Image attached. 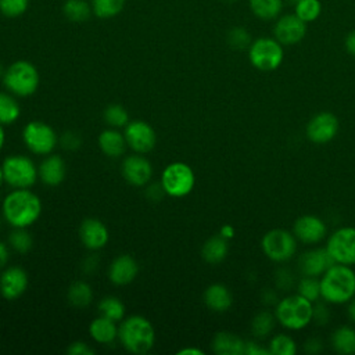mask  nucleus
Here are the masks:
<instances>
[{
    "label": "nucleus",
    "mask_w": 355,
    "mask_h": 355,
    "mask_svg": "<svg viewBox=\"0 0 355 355\" xmlns=\"http://www.w3.org/2000/svg\"><path fill=\"white\" fill-rule=\"evenodd\" d=\"M4 71H6V69H4V67H3V64H1V62H0V78H3V75H4Z\"/></svg>",
    "instance_id": "57"
},
{
    "label": "nucleus",
    "mask_w": 355,
    "mask_h": 355,
    "mask_svg": "<svg viewBox=\"0 0 355 355\" xmlns=\"http://www.w3.org/2000/svg\"><path fill=\"white\" fill-rule=\"evenodd\" d=\"M4 141H6V133H4V129H3V125H0V151L4 146Z\"/></svg>",
    "instance_id": "55"
},
{
    "label": "nucleus",
    "mask_w": 355,
    "mask_h": 355,
    "mask_svg": "<svg viewBox=\"0 0 355 355\" xmlns=\"http://www.w3.org/2000/svg\"><path fill=\"white\" fill-rule=\"evenodd\" d=\"M344 46H345L347 53H349L351 55H354V57H355V29H354V31H351V32L345 36Z\"/></svg>",
    "instance_id": "49"
},
{
    "label": "nucleus",
    "mask_w": 355,
    "mask_h": 355,
    "mask_svg": "<svg viewBox=\"0 0 355 355\" xmlns=\"http://www.w3.org/2000/svg\"><path fill=\"white\" fill-rule=\"evenodd\" d=\"M4 87L14 96L28 97L32 96L40 83V75L37 68L26 61L18 60L10 64L3 75Z\"/></svg>",
    "instance_id": "5"
},
{
    "label": "nucleus",
    "mask_w": 355,
    "mask_h": 355,
    "mask_svg": "<svg viewBox=\"0 0 355 355\" xmlns=\"http://www.w3.org/2000/svg\"><path fill=\"white\" fill-rule=\"evenodd\" d=\"M89 334L94 341L100 344H111L118 337L116 322L100 315L92 320L89 326Z\"/></svg>",
    "instance_id": "25"
},
{
    "label": "nucleus",
    "mask_w": 355,
    "mask_h": 355,
    "mask_svg": "<svg viewBox=\"0 0 355 355\" xmlns=\"http://www.w3.org/2000/svg\"><path fill=\"white\" fill-rule=\"evenodd\" d=\"M21 115V107L14 96L0 92V125H11Z\"/></svg>",
    "instance_id": "33"
},
{
    "label": "nucleus",
    "mask_w": 355,
    "mask_h": 355,
    "mask_svg": "<svg viewBox=\"0 0 355 355\" xmlns=\"http://www.w3.org/2000/svg\"><path fill=\"white\" fill-rule=\"evenodd\" d=\"M93 15L98 19H111L122 12L126 0H90Z\"/></svg>",
    "instance_id": "31"
},
{
    "label": "nucleus",
    "mask_w": 355,
    "mask_h": 355,
    "mask_svg": "<svg viewBox=\"0 0 355 355\" xmlns=\"http://www.w3.org/2000/svg\"><path fill=\"white\" fill-rule=\"evenodd\" d=\"M320 300L327 304H347L355 297V270L343 263H333L320 277Z\"/></svg>",
    "instance_id": "2"
},
{
    "label": "nucleus",
    "mask_w": 355,
    "mask_h": 355,
    "mask_svg": "<svg viewBox=\"0 0 355 355\" xmlns=\"http://www.w3.org/2000/svg\"><path fill=\"white\" fill-rule=\"evenodd\" d=\"M67 352H68L69 355H93V354H94V349L90 348V347H89L86 343H83V341H75V343H72V344L68 347Z\"/></svg>",
    "instance_id": "45"
},
{
    "label": "nucleus",
    "mask_w": 355,
    "mask_h": 355,
    "mask_svg": "<svg viewBox=\"0 0 355 355\" xmlns=\"http://www.w3.org/2000/svg\"><path fill=\"white\" fill-rule=\"evenodd\" d=\"M297 263H298V270L302 276L320 277L336 262L327 252L326 247L323 248L316 247L302 252Z\"/></svg>",
    "instance_id": "16"
},
{
    "label": "nucleus",
    "mask_w": 355,
    "mask_h": 355,
    "mask_svg": "<svg viewBox=\"0 0 355 355\" xmlns=\"http://www.w3.org/2000/svg\"><path fill=\"white\" fill-rule=\"evenodd\" d=\"M330 344L333 349L343 355L355 354V329L351 326H340L337 327L330 338Z\"/></svg>",
    "instance_id": "27"
},
{
    "label": "nucleus",
    "mask_w": 355,
    "mask_h": 355,
    "mask_svg": "<svg viewBox=\"0 0 355 355\" xmlns=\"http://www.w3.org/2000/svg\"><path fill=\"white\" fill-rule=\"evenodd\" d=\"M229 252V240L222 237L220 234L209 237L201 248V257L208 263H219L222 262Z\"/></svg>",
    "instance_id": "26"
},
{
    "label": "nucleus",
    "mask_w": 355,
    "mask_h": 355,
    "mask_svg": "<svg viewBox=\"0 0 355 355\" xmlns=\"http://www.w3.org/2000/svg\"><path fill=\"white\" fill-rule=\"evenodd\" d=\"M22 140L31 153L36 155H49L55 148L58 137L50 125L40 121H32L24 126Z\"/></svg>",
    "instance_id": "10"
},
{
    "label": "nucleus",
    "mask_w": 355,
    "mask_h": 355,
    "mask_svg": "<svg viewBox=\"0 0 355 355\" xmlns=\"http://www.w3.org/2000/svg\"><path fill=\"white\" fill-rule=\"evenodd\" d=\"M294 286V275L287 269H280L276 273V287L280 290H287Z\"/></svg>",
    "instance_id": "43"
},
{
    "label": "nucleus",
    "mask_w": 355,
    "mask_h": 355,
    "mask_svg": "<svg viewBox=\"0 0 355 355\" xmlns=\"http://www.w3.org/2000/svg\"><path fill=\"white\" fill-rule=\"evenodd\" d=\"M323 349V341L318 337H311L304 343V351L306 354H319Z\"/></svg>",
    "instance_id": "47"
},
{
    "label": "nucleus",
    "mask_w": 355,
    "mask_h": 355,
    "mask_svg": "<svg viewBox=\"0 0 355 355\" xmlns=\"http://www.w3.org/2000/svg\"><path fill=\"white\" fill-rule=\"evenodd\" d=\"M4 182L14 189H29L39 178V168L25 155H10L3 164Z\"/></svg>",
    "instance_id": "8"
},
{
    "label": "nucleus",
    "mask_w": 355,
    "mask_h": 355,
    "mask_svg": "<svg viewBox=\"0 0 355 355\" xmlns=\"http://www.w3.org/2000/svg\"><path fill=\"white\" fill-rule=\"evenodd\" d=\"M67 298L71 305H73L76 308H85L93 300V290H92L90 284L79 280L69 286Z\"/></svg>",
    "instance_id": "32"
},
{
    "label": "nucleus",
    "mask_w": 355,
    "mask_h": 355,
    "mask_svg": "<svg viewBox=\"0 0 355 355\" xmlns=\"http://www.w3.org/2000/svg\"><path fill=\"white\" fill-rule=\"evenodd\" d=\"M128 147H130L137 154L150 153L157 141L155 132L150 123L144 121H130L123 130Z\"/></svg>",
    "instance_id": "14"
},
{
    "label": "nucleus",
    "mask_w": 355,
    "mask_h": 355,
    "mask_svg": "<svg viewBox=\"0 0 355 355\" xmlns=\"http://www.w3.org/2000/svg\"><path fill=\"white\" fill-rule=\"evenodd\" d=\"M226 1H230V3H232V1H237V0H226Z\"/></svg>",
    "instance_id": "59"
},
{
    "label": "nucleus",
    "mask_w": 355,
    "mask_h": 355,
    "mask_svg": "<svg viewBox=\"0 0 355 355\" xmlns=\"http://www.w3.org/2000/svg\"><path fill=\"white\" fill-rule=\"evenodd\" d=\"M97 265H98L97 258L90 257V258L85 259V262H83V269H85L86 272H93V270L97 268Z\"/></svg>",
    "instance_id": "52"
},
{
    "label": "nucleus",
    "mask_w": 355,
    "mask_h": 355,
    "mask_svg": "<svg viewBox=\"0 0 355 355\" xmlns=\"http://www.w3.org/2000/svg\"><path fill=\"white\" fill-rule=\"evenodd\" d=\"M118 338L122 347L137 355L147 354L155 341V331L151 322L140 315L122 319L118 327Z\"/></svg>",
    "instance_id": "3"
},
{
    "label": "nucleus",
    "mask_w": 355,
    "mask_h": 355,
    "mask_svg": "<svg viewBox=\"0 0 355 355\" xmlns=\"http://www.w3.org/2000/svg\"><path fill=\"white\" fill-rule=\"evenodd\" d=\"M204 302L214 312H225L233 304L230 290L222 283H214L204 291Z\"/></svg>",
    "instance_id": "22"
},
{
    "label": "nucleus",
    "mask_w": 355,
    "mask_h": 355,
    "mask_svg": "<svg viewBox=\"0 0 355 355\" xmlns=\"http://www.w3.org/2000/svg\"><path fill=\"white\" fill-rule=\"evenodd\" d=\"M268 349L270 355H295L298 348L291 336L286 333H277L270 338Z\"/></svg>",
    "instance_id": "34"
},
{
    "label": "nucleus",
    "mask_w": 355,
    "mask_h": 355,
    "mask_svg": "<svg viewBox=\"0 0 355 355\" xmlns=\"http://www.w3.org/2000/svg\"><path fill=\"white\" fill-rule=\"evenodd\" d=\"M306 35V22L300 19L294 12L284 14L275 19L273 37L283 46H294Z\"/></svg>",
    "instance_id": "13"
},
{
    "label": "nucleus",
    "mask_w": 355,
    "mask_h": 355,
    "mask_svg": "<svg viewBox=\"0 0 355 355\" xmlns=\"http://www.w3.org/2000/svg\"><path fill=\"white\" fill-rule=\"evenodd\" d=\"M226 42L233 50H244L250 47L252 37L244 26H233L226 35Z\"/></svg>",
    "instance_id": "39"
},
{
    "label": "nucleus",
    "mask_w": 355,
    "mask_h": 355,
    "mask_svg": "<svg viewBox=\"0 0 355 355\" xmlns=\"http://www.w3.org/2000/svg\"><path fill=\"white\" fill-rule=\"evenodd\" d=\"M276 323H277V320H276L275 313L268 309H262V311L257 312L251 320V333L255 338H259V340L265 338V337L270 336Z\"/></svg>",
    "instance_id": "30"
},
{
    "label": "nucleus",
    "mask_w": 355,
    "mask_h": 355,
    "mask_svg": "<svg viewBox=\"0 0 355 355\" xmlns=\"http://www.w3.org/2000/svg\"><path fill=\"white\" fill-rule=\"evenodd\" d=\"M161 184L165 190V194L180 198L186 197L191 193L196 184V175L184 162H172L165 166L162 176H161Z\"/></svg>",
    "instance_id": "9"
},
{
    "label": "nucleus",
    "mask_w": 355,
    "mask_h": 355,
    "mask_svg": "<svg viewBox=\"0 0 355 355\" xmlns=\"http://www.w3.org/2000/svg\"><path fill=\"white\" fill-rule=\"evenodd\" d=\"M293 233L298 241L311 245L320 243L326 237L327 226L322 218L306 214L295 219Z\"/></svg>",
    "instance_id": "15"
},
{
    "label": "nucleus",
    "mask_w": 355,
    "mask_h": 355,
    "mask_svg": "<svg viewBox=\"0 0 355 355\" xmlns=\"http://www.w3.org/2000/svg\"><path fill=\"white\" fill-rule=\"evenodd\" d=\"M31 0H0V14L6 18H18L29 8Z\"/></svg>",
    "instance_id": "41"
},
{
    "label": "nucleus",
    "mask_w": 355,
    "mask_h": 355,
    "mask_svg": "<svg viewBox=\"0 0 355 355\" xmlns=\"http://www.w3.org/2000/svg\"><path fill=\"white\" fill-rule=\"evenodd\" d=\"M98 312L101 316H105L114 322L122 320L125 316V305L123 302L114 295H108L104 297L100 302H98Z\"/></svg>",
    "instance_id": "35"
},
{
    "label": "nucleus",
    "mask_w": 355,
    "mask_h": 355,
    "mask_svg": "<svg viewBox=\"0 0 355 355\" xmlns=\"http://www.w3.org/2000/svg\"><path fill=\"white\" fill-rule=\"evenodd\" d=\"M60 141H61V146L64 148H67V150H76L80 146V136L76 132L68 130V132L62 133Z\"/></svg>",
    "instance_id": "44"
},
{
    "label": "nucleus",
    "mask_w": 355,
    "mask_h": 355,
    "mask_svg": "<svg viewBox=\"0 0 355 355\" xmlns=\"http://www.w3.org/2000/svg\"><path fill=\"white\" fill-rule=\"evenodd\" d=\"M122 176L132 186L143 187L148 184L153 176L151 162L143 155H128L122 161Z\"/></svg>",
    "instance_id": "17"
},
{
    "label": "nucleus",
    "mask_w": 355,
    "mask_h": 355,
    "mask_svg": "<svg viewBox=\"0 0 355 355\" xmlns=\"http://www.w3.org/2000/svg\"><path fill=\"white\" fill-rule=\"evenodd\" d=\"M7 261H8V247L3 241H0V269L6 266Z\"/></svg>",
    "instance_id": "51"
},
{
    "label": "nucleus",
    "mask_w": 355,
    "mask_h": 355,
    "mask_svg": "<svg viewBox=\"0 0 355 355\" xmlns=\"http://www.w3.org/2000/svg\"><path fill=\"white\" fill-rule=\"evenodd\" d=\"M104 121L111 128H125L129 122V114L121 104H111L104 110Z\"/></svg>",
    "instance_id": "40"
},
{
    "label": "nucleus",
    "mask_w": 355,
    "mask_h": 355,
    "mask_svg": "<svg viewBox=\"0 0 355 355\" xmlns=\"http://www.w3.org/2000/svg\"><path fill=\"white\" fill-rule=\"evenodd\" d=\"M284 58L283 44L273 36H259L248 47V60L251 65L262 72L277 69Z\"/></svg>",
    "instance_id": "6"
},
{
    "label": "nucleus",
    "mask_w": 355,
    "mask_h": 355,
    "mask_svg": "<svg viewBox=\"0 0 355 355\" xmlns=\"http://www.w3.org/2000/svg\"><path fill=\"white\" fill-rule=\"evenodd\" d=\"M219 234H220L222 237H225L226 240H230V239H233V237H234V227H233L232 225L226 223V225H223V226L220 227Z\"/></svg>",
    "instance_id": "50"
},
{
    "label": "nucleus",
    "mask_w": 355,
    "mask_h": 355,
    "mask_svg": "<svg viewBox=\"0 0 355 355\" xmlns=\"http://www.w3.org/2000/svg\"><path fill=\"white\" fill-rule=\"evenodd\" d=\"M79 237L87 250L96 251L108 243L110 233L101 220L96 218H87L79 226Z\"/></svg>",
    "instance_id": "19"
},
{
    "label": "nucleus",
    "mask_w": 355,
    "mask_h": 355,
    "mask_svg": "<svg viewBox=\"0 0 355 355\" xmlns=\"http://www.w3.org/2000/svg\"><path fill=\"white\" fill-rule=\"evenodd\" d=\"M276 320L287 330H302L312 322L313 302L300 294H290L280 298L273 309Z\"/></svg>",
    "instance_id": "4"
},
{
    "label": "nucleus",
    "mask_w": 355,
    "mask_h": 355,
    "mask_svg": "<svg viewBox=\"0 0 355 355\" xmlns=\"http://www.w3.org/2000/svg\"><path fill=\"white\" fill-rule=\"evenodd\" d=\"M62 14L71 22H85L93 15L90 0H65Z\"/></svg>",
    "instance_id": "29"
},
{
    "label": "nucleus",
    "mask_w": 355,
    "mask_h": 355,
    "mask_svg": "<svg viewBox=\"0 0 355 355\" xmlns=\"http://www.w3.org/2000/svg\"><path fill=\"white\" fill-rule=\"evenodd\" d=\"M284 0H248L252 15L261 21H273L280 17Z\"/></svg>",
    "instance_id": "28"
},
{
    "label": "nucleus",
    "mask_w": 355,
    "mask_h": 355,
    "mask_svg": "<svg viewBox=\"0 0 355 355\" xmlns=\"http://www.w3.org/2000/svg\"><path fill=\"white\" fill-rule=\"evenodd\" d=\"M3 183H4V173H3V168L0 165V187L3 186Z\"/></svg>",
    "instance_id": "56"
},
{
    "label": "nucleus",
    "mask_w": 355,
    "mask_h": 355,
    "mask_svg": "<svg viewBox=\"0 0 355 355\" xmlns=\"http://www.w3.org/2000/svg\"><path fill=\"white\" fill-rule=\"evenodd\" d=\"M244 355H270V354L266 347H263L262 344L254 340H250V341H245Z\"/></svg>",
    "instance_id": "46"
},
{
    "label": "nucleus",
    "mask_w": 355,
    "mask_h": 355,
    "mask_svg": "<svg viewBox=\"0 0 355 355\" xmlns=\"http://www.w3.org/2000/svg\"><path fill=\"white\" fill-rule=\"evenodd\" d=\"M65 161L55 154L47 155L39 165V178L46 186H58L65 179Z\"/></svg>",
    "instance_id": "21"
},
{
    "label": "nucleus",
    "mask_w": 355,
    "mask_h": 355,
    "mask_svg": "<svg viewBox=\"0 0 355 355\" xmlns=\"http://www.w3.org/2000/svg\"><path fill=\"white\" fill-rule=\"evenodd\" d=\"M295 290L297 294L302 295L304 298L316 302L318 300H320V282L319 277H313V276H302L297 284H295Z\"/></svg>",
    "instance_id": "37"
},
{
    "label": "nucleus",
    "mask_w": 355,
    "mask_h": 355,
    "mask_svg": "<svg viewBox=\"0 0 355 355\" xmlns=\"http://www.w3.org/2000/svg\"><path fill=\"white\" fill-rule=\"evenodd\" d=\"M28 283V273L22 268H7L0 276V294L8 301L17 300L26 291Z\"/></svg>",
    "instance_id": "18"
},
{
    "label": "nucleus",
    "mask_w": 355,
    "mask_h": 355,
    "mask_svg": "<svg viewBox=\"0 0 355 355\" xmlns=\"http://www.w3.org/2000/svg\"><path fill=\"white\" fill-rule=\"evenodd\" d=\"M287 1H288V3H291V4L294 6V4H297L300 0H287Z\"/></svg>",
    "instance_id": "58"
},
{
    "label": "nucleus",
    "mask_w": 355,
    "mask_h": 355,
    "mask_svg": "<svg viewBox=\"0 0 355 355\" xmlns=\"http://www.w3.org/2000/svg\"><path fill=\"white\" fill-rule=\"evenodd\" d=\"M8 244L14 251L25 254L32 248L33 240L32 236L26 232V227H14L8 236Z\"/></svg>",
    "instance_id": "38"
},
{
    "label": "nucleus",
    "mask_w": 355,
    "mask_h": 355,
    "mask_svg": "<svg viewBox=\"0 0 355 355\" xmlns=\"http://www.w3.org/2000/svg\"><path fill=\"white\" fill-rule=\"evenodd\" d=\"M338 119L333 112L322 111L315 114L305 126V136L313 144H326L338 133Z\"/></svg>",
    "instance_id": "12"
},
{
    "label": "nucleus",
    "mask_w": 355,
    "mask_h": 355,
    "mask_svg": "<svg viewBox=\"0 0 355 355\" xmlns=\"http://www.w3.org/2000/svg\"><path fill=\"white\" fill-rule=\"evenodd\" d=\"M294 14L306 24L313 22L322 14V3L320 0H300L294 4Z\"/></svg>",
    "instance_id": "36"
},
{
    "label": "nucleus",
    "mask_w": 355,
    "mask_h": 355,
    "mask_svg": "<svg viewBox=\"0 0 355 355\" xmlns=\"http://www.w3.org/2000/svg\"><path fill=\"white\" fill-rule=\"evenodd\" d=\"M1 211L12 227H29L42 214V201L29 189H14L3 200Z\"/></svg>",
    "instance_id": "1"
},
{
    "label": "nucleus",
    "mask_w": 355,
    "mask_h": 355,
    "mask_svg": "<svg viewBox=\"0 0 355 355\" xmlns=\"http://www.w3.org/2000/svg\"><path fill=\"white\" fill-rule=\"evenodd\" d=\"M178 355H204V351H201L198 348L187 347V348H183V349L178 351Z\"/></svg>",
    "instance_id": "54"
},
{
    "label": "nucleus",
    "mask_w": 355,
    "mask_h": 355,
    "mask_svg": "<svg viewBox=\"0 0 355 355\" xmlns=\"http://www.w3.org/2000/svg\"><path fill=\"white\" fill-rule=\"evenodd\" d=\"M98 147L107 157L118 158L125 154L128 143L125 135L118 132L115 128L105 129L98 136Z\"/></svg>",
    "instance_id": "24"
},
{
    "label": "nucleus",
    "mask_w": 355,
    "mask_h": 355,
    "mask_svg": "<svg viewBox=\"0 0 355 355\" xmlns=\"http://www.w3.org/2000/svg\"><path fill=\"white\" fill-rule=\"evenodd\" d=\"M326 301L318 300L316 302H313V313H312V322H315L316 324H326L330 319V311L326 305Z\"/></svg>",
    "instance_id": "42"
},
{
    "label": "nucleus",
    "mask_w": 355,
    "mask_h": 355,
    "mask_svg": "<svg viewBox=\"0 0 355 355\" xmlns=\"http://www.w3.org/2000/svg\"><path fill=\"white\" fill-rule=\"evenodd\" d=\"M139 273V265L136 259L128 254L116 257L108 269V277L115 286H126L135 280Z\"/></svg>",
    "instance_id": "20"
},
{
    "label": "nucleus",
    "mask_w": 355,
    "mask_h": 355,
    "mask_svg": "<svg viewBox=\"0 0 355 355\" xmlns=\"http://www.w3.org/2000/svg\"><path fill=\"white\" fill-rule=\"evenodd\" d=\"M324 247L336 263L355 265V227L343 226L336 229L329 236Z\"/></svg>",
    "instance_id": "11"
},
{
    "label": "nucleus",
    "mask_w": 355,
    "mask_h": 355,
    "mask_svg": "<svg viewBox=\"0 0 355 355\" xmlns=\"http://www.w3.org/2000/svg\"><path fill=\"white\" fill-rule=\"evenodd\" d=\"M147 196L150 197V200H154V201H158V200H161V197H162V194L165 193V190H164V187H162V184L159 183H155V184H151V186H148L147 187Z\"/></svg>",
    "instance_id": "48"
},
{
    "label": "nucleus",
    "mask_w": 355,
    "mask_h": 355,
    "mask_svg": "<svg viewBox=\"0 0 355 355\" xmlns=\"http://www.w3.org/2000/svg\"><path fill=\"white\" fill-rule=\"evenodd\" d=\"M348 306H347V315H348V319L351 322L355 323V297L351 298L348 302Z\"/></svg>",
    "instance_id": "53"
},
{
    "label": "nucleus",
    "mask_w": 355,
    "mask_h": 355,
    "mask_svg": "<svg viewBox=\"0 0 355 355\" xmlns=\"http://www.w3.org/2000/svg\"><path fill=\"white\" fill-rule=\"evenodd\" d=\"M298 240L293 232L286 229H270L261 239V250L263 255L273 262H287L297 252Z\"/></svg>",
    "instance_id": "7"
},
{
    "label": "nucleus",
    "mask_w": 355,
    "mask_h": 355,
    "mask_svg": "<svg viewBox=\"0 0 355 355\" xmlns=\"http://www.w3.org/2000/svg\"><path fill=\"white\" fill-rule=\"evenodd\" d=\"M211 347L218 355H244L245 341L230 331H218L212 338Z\"/></svg>",
    "instance_id": "23"
}]
</instances>
